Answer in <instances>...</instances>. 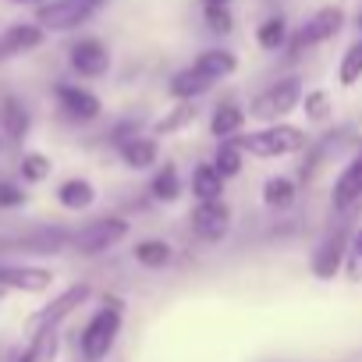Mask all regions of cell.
<instances>
[{
  "mask_svg": "<svg viewBox=\"0 0 362 362\" xmlns=\"http://www.w3.org/2000/svg\"><path fill=\"white\" fill-rule=\"evenodd\" d=\"M11 4H15V8H40L43 0H11Z\"/></svg>",
  "mask_w": 362,
  "mask_h": 362,
  "instance_id": "d590c367",
  "label": "cell"
},
{
  "mask_svg": "<svg viewBox=\"0 0 362 362\" xmlns=\"http://www.w3.org/2000/svg\"><path fill=\"white\" fill-rule=\"evenodd\" d=\"M43 40H47V33H43L36 22H11L4 33H0V64L40 50Z\"/></svg>",
  "mask_w": 362,
  "mask_h": 362,
  "instance_id": "2e32d148",
  "label": "cell"
},
{
  "mask_svg": "<svg viewBox=\"0 0 362 362\" xmlns=\"http://www.w3.org/2000/svg\"><path fill=\"white\" fill-rule=\"evenodd\" d=\"M57 344H61L57 330H40V334L29 337V348L15 362H54L57 358Z\"/></svg>",
  "mask_w": 362,
  "mask_h": 362,
  "instance_id": "1f68e13d",
  "label": "cell"
},
{
  "mask_svg": "<svg viewBox=\"0 0 362 362\" xmlns=\"http://www.w3.org/2000/svg\"><path fill=\"white\" fill-rule=\"evenodd\" d=\"M110 64H114V54H110V47L100 36H78L68 47V68L78 78H86V82L107 78L110 75Z\"/></svg>",
  "mask_w": 362,
  "mask_h": 362,
  "instance_id": "30bf717a",
  "label": "cell"
},
{
  "mask_svg": "<svg viewBox=\"0 0 362 362\" xmlns=\"http://www.w3.org/2000/svg\"><path fill=\"white\" fill-rule=\"evenodd\" d=\"M18 174H22L25 185H43V181H50V174H54V160L40 149H25L22 160H18Z\"/></svg>",
  "mask_w": 362,
  "mask_h": 362,
  "instance_id": "4dcf8cb0",
  "label": "cell"
},
{
  "mask_svg": "<svg viewBox=\"0 0 362 362\" xmlns=\"http://www.w3.org/2000/svg\"><path fill=\"white\" fill-rule=\"evenodd\" d=\"M355 22H358V33H362V8H358V15H355Z\"/></svg>",
  "mask_w": 362,
  "mask_h": 362,
  "instance_id": "f35d334b",
  "label": "cell"
},
{
  "mask_svg": "<svg viewBox=\"0 0 362 362\" xmlns=\"http://www.w3.org/2000/svg\"><path fill=\"white\" fill-rule=\"evenodd\" d=\"M298 110L305 114L309 124H327L334 117V96H330V89H305Z\"/></svg>",
  "mask_w": 362,
  "mask_h": 362,
  "instance_id": "f546056e",
  "label": "cell"
},
{
  "mask_svg": "<svg viewBox=\"0 0 362 362\" xmlns=\"http://www.w3.org/2000/svg\"><path fill=\"white\" fill-rule=\"evenodd\" d=\"M259 196H263L267 210H291L295 199H298V185H295V177H288V174H270L263 181Z\"/></svg>",
  "mask_w": 362,
  "mask_h": 362,
  "instance_id": "d4e9b609",
  "label": "cell"
},
{
  "mask_svg": "<svg viewBox=\"0 0 362 362\" xmlns=\"http://www.w3.org/2000/svg\"><path fill=\"white\" fill-rule=\"evenodd\" d=\"M128 231H132V224L124 217H117V214L96 217V221H89V224L71 231V252L82 256V259H96V256L117 249L128 238Z\"/></svg>",
  "mask_w": 362,
  "mask_h": 362,
  "instance_id": "5b68a950",
  "label": "cell"
},
{
  "mask_svg": "<svg viewBox=\"0 0 362 362\" xmlns=\"http://www.w3.org/2000/svg\"><path fill=\"white\" fill-rule=\"evenodd\" d=\"M358 203H362V149L344 160V167L337 170L334 185H330V206H334V214H348Z\"/></svg>",
  "mask_w": 362,
  "mask_h": 362,
  "instance_id": "9a60e30c",
  "label": "cell"
},
{
  "mask_svg": "<svg viewBox=\"0 0 362 362\" xmlns=\"http://www.w3.org/2000/svg\"><path fill=\"white\" fill-rule=\"evenodd\" d=\"M132 259H135L139 267H146V270H163V267H170L174 249H170V242H163V238H142V242H135Z\"/></svg>",
  "mask_w": 362,
  "mask_h": 362,
  "instance_id": "4316f807",
  "label": "cell"
},
{
  "mask_svg": "<svg viewBox=\"0 0 362 362\" xmlns=\"http://www.w3.org/2000/svg\"><path fill=\"white\" fill-rule=\"evenodd\" d=\"M110 146L121 156V163L135 174H146L160 163V139L153 132H142L135 121H124L110 132Z\"/></svg>",
  "mask_w": 362,
  "mask_h": 362,
  "instance_id": "277c9868",
  "label": "cell"
},
{
  "mask_svg": "<svg viewBox=\"0 0 362 362\" xmlns=\"http://www.w3.org/2000/svg\"><path fill=\"white\" fill-rule=\"evenodd\" d=\"M348 228H330L323 238H320V245L313 249V256H309V274L316 277V281H334L341 270H344V252H348Z\"/></svg>",
  "mask_w": 362,
  "mask_h": 362,
  "instance_id": "4fadbf2b",
  "label": "cell"
},
{
  "mask_svg": "<svg viewBox=\"0 0 362 362\" xmlns=\"http://www.w3.org/2000/svg\"><path fill=\"white\" fill-rule=\"evenodd\" d=\"M245 149V156L256 160H284V156H298L309 149V135L305 128L291 124V121H274V124H259L252 132L235 135Z\"/></svg>",
  "mask_w": 362,
  "mask_h": 362,
  "instance_id": "7a4b0ae2",
  "label": "cell"
},
{
  "mask_svg": "<svg viewBox=\"0 0 362 362\" xmlns=\"http://www.w3.org/2000/svg\"><path fill=\"white\" fill-rule=\"evenodd\" d=\"M149 196L163 206H174L181 196H185V181H181V170L174 160H163L153 167V177H149Z\"/></svg>",
  "mask_w": 362,
  "mask_h": 362,
  "instance_id": "ffe728a7",
  "label": "cell"
},
{
  "mask_svg": "<svg viewBox=\"0 0 362 362\" xmlns=\"http://www.w3.org/2000/svg\"><path fill=\"white\" fill-rule=\"evenodd\" d=\"M351 284H362V224L351 228L348 235V252H344V270H341Z\"/></svg>",
  "mask_w": 362,
  "mask_h": 362,
  "instance_id": "d6a6232c",
  "label": "cell"
},
{
  "mask_svg": "<svg viewBox=\"0 0 362 362\" xmlns=\"http://www.w3.org/2000/svg\"><path fill=\"white\" fill-rule=\"evenodd\" d=\"M245 124H249V110L245 107H238V103H217L214 110H210V135L214 139H235V135H242L245 132Z\"/></svg>",
  "mask_w": 362,
  "mask_h": 362,
  "instance_id": "603a6c76",
  "label": "cell"
},
{
  "mask_svg": "<svg viewBox=\"0 0 362 362\" xmlns=\"http://www.w3.org/2000/svg\"><path fill=\"white\" fill-rule=\"evenodd\" d=\"M192 68L217 86V82H228L231 75H238V54L228 47H206L192 57Z\"/></svg>",
  "mask_w": 362,
  "mask_h": 362,
  "instance_id": "ac0fdd59",
  "label": "cell"
},
{
  "mask_svg": "<svg viewBox=\"0 0 362 362\" xmlns=\"http://www.w3.org/2000/svg\"><path fill=\"white\" fill-rule=\"evenodd\" d=\"M29 128H33V114H29L25 100L15 93H4L0 96V135H4V142L22 146L29 139Z\"/></svg>",
  "mask_w": 362,
  "mask_h": 362,
  "instance_id": "e0dca14e",
  "label": "cell"
},
{
  "mask_svg": "<svg viewBox=\"0 0 362 362\" xmlns=\"http://www.w3.org/2000/svg\"><path fill=\"white\" fill-rule=\"evenodd\" d=\"M196 117H199L196 100H177L170 110H163V117H156V121L149 124V132H153L156 139H170V135L189 132V128L196 124Z\"/></svg>",
  "mask_w": 362,
  "mask_h": 362,
  "instance_id": "44dd1931",
  "label": "cell"
},
{
  "mask_svg": "<svg viewBox=\"0 0 362 362\" xmlns=\"http://www.w3.org/2000/svg\"><path fill=\"white\" fill-rule=\"evenodd\" d=\"M54 199L68 214H86V210L96 206L100 192H96V185H93L89 177H64L61 185H57V192H54Z\"/></svg>",
  "mask_w": 362,
  "mask_h": 362,
  "instance_id": "d6986e66",
  "label": "cell"
},
{
  "mask_svg": "<svg viewBox=\"0 0 362 362\" xmlns=\"http://www.w3.org/2000/svg\"><path fill=\"white\" fill-rule=\"evenodd\" d=\"M4 146H8V142H4V135H0V149H4Z\"/></svg>",
  "mask_w": 362,
  "mask_h": 362,
  "instance_id": "ab89813d",
  "label": "cell"
},
{
  "mask_svg": "<svg viewBox=\"0 0 362 362\" xmlns=\"http://www.w3.org/2000/svg\"><path fill=\"white\" fill-rule=\"evenodd\" d=\"M71 249V231L54 228V224H40L25 235L15 238H0V252H33V256H57Z\"/></svg>",
  "mask_w": 362,
  "mask_h": 362,
  "instance_id": "7c38bea8",
  "label": "cell"
},
{
  "mask_svg": "<svg viewBox=\"0 0 362 362\" xmlns=\"http://www.w3.org/2000/svg\"><path fill=\"white\" fill-rule=\"evenodd\" d=\"M29 206V192L15 181H0V210H22Z\"/></svg>",
  "mask_w": 362,
  "mask_h": 362,
  "instance_id": "e575fe53",
  "label": "cell"
},
{
  "mask_svg": "<svg viewBox=\"0 0 362 362\" xmlns=\"http://www.w3.org/2000/svg\"><path fill=\"white\" fill-rule=\"evenodd\" d=\"M210 89H214V82L203 78L192 64L177 68V71L167 78V93H170V100H199V96H206Z\"/></svg>",
  "mask_w": 362,
  "mask_h": 362,
  "instance_id": "cb8c5ba5",
  "label": "cell"
},
{
  "mask_svg": "<svg viewBox=\"0 0 362 362\" xmlns=\"http://www.w3.org/2000/svg\"><path fill=\"white\" fill-rule=\"evenodd\" d=\"M93 298V284L89 281H78V284H68L61 295H54L43 309H36L33 316H29V323H25V334L33 337V334H40V330H57L75 309H82L86 302Z\"/></svg>",
  "mask_w": 362,
  "mask_h": 362,
  "instance_id": "52a82bcc",
  "label": "cell"
},
{
  "mask_svg": "<svg viewBox=\"0 0 362 362\" xmlns=\"http://www.w3.org/2000/svg\"><path fill=\"white\" fill-rule=\"evenodd\" d=\"M224 185H228V181L214 167V160H199L192 167V174H189V192H192L196 203H203V199H224Z\"/></svg>",
  "mask_w": 362,
  "mask_h": 362,
  "instance_id": "7402d4cb",
  "label": "cell"
},
{
  "mask_svg": "<svg viewBox=\"0 0 362 362\" xmlns=\"http://www.w3.org/2000/svg\"><path fill=\"white\" fill-rule=\"evenodd\" d=\"M124 327V302L117 295H103V302L93 309V316L82 323L78 330V355L82 362H103Z\"/></svg>",
  "mask_w": 362,
  "mask_h": 362,
  "instance_id": "6da1fadb",
  "label": "cell"
},
{
  "mask_svg": "<svg viewBox=\"0 0 362 362\" xmlns=\"http://www.w3.org/2000/svg\"><path fill=\"white\" fill-rule=\"evenodd\" d=\"M344 22H348V15H344L341 4H323V8H316V11H313V15L291 33V40H288V54L298 57V54H305V50H313V47L330 43V40L344 29Z\"/></svg>",
  "mask_w": 362,
  "mask_h": 362,
  "instance_id": "8992f818",
  "label": "cell"
},
{
  "mask_svg": "<svg viewBox=\"0 0 362 362\" xmlns=\"http://www.w3.org/2000/svg\"><path fill=\"white\" fill-rule=\"evenodd\" d=\"M203 22H206V29L217 33V36H231V33H235V11H231V4L203 8Z\"/></svg>",
  "mask_w": 362,
  "mask_h": 362,
  "instance_id": "836d02e7",
  "label": "cell"
},
{
  "mask_svg": "<svg viewBox=\"0 0 362 362\" xmlns=\"http://www.w3.org/2000/svg\"><path fill=\"white\" fill-rule=\"evenodd\" d=\"M96 8L82 4V0H43L40 8H33V22L50 36V33H75L89 25Z\"/></svg>",
  "mask_w": 362,
  "mask_h": 362,
  "instance_id": "ba28073f",
  "label": "cell"
},
{
  "mask_svg": "<svg viewBox=\"0 0 362 362\" xmlns=\"http://www.w3.org/2000/svg\"><path fill=\"white\" fill-rule=\"evenodd\" d=\"M54 284V270L50 267H36V263H8L0 259V291H22V295H43Z\"/></svg>",
  "mask_w": 362,
  "mask_h": 362,
  "instance_id": "5bb4252c",
  "label": "cell"
},
{
  "mask_svg": "<svg viewBox=\"0 0 362 362\" xmlns=\"http://www.w3.org/2000/svg\"><path fill=\"white\" fill-rule=\"evenodd\" d=\"M362 82V33L344 47L341 61H337V86L341 89H355Z\"/></svg>",
  "mask_w": 362,
  "mask_h": 362,
  "instance_id": "f1b7e54d",
  "label": "cell"
},
{
  "mask_svg": "<svg viewBox=\"0 0 362 362\" xmlns=\"http://www.w3.org/2000/svg\"><path fill=\"white\" fill-rule=\"evenodd\" d=\"M203 8H214V4H231V0H199Z\"/></svg>",
  "mask_w": 362,
  "mask_h": 362,
  "instance_id": "8d00e7d4",
  "label": "cell"
},
{
  "mask_svg": "<svg viewBox=\"0 0 362 362\" xmlns=\"http://www.w3.org/2000/svg\"><path fill=\"white\" fill-rule=\"evenodd\" d=\"M82 4H89V8H96V11H100V8L107 4V0H82Z\"/></svg>",
  "mask_w": 362,
  "mask_h": 362,
  "instance_id": "74e56055",
  "label": "cell"
},
{
  "mask_svg": "<svg viewBox=\"0 0 362 362\" xmlns=\"http://www.w3.org/2000/svg\"><path fill=\"white\" fill-rule=\"evenodd\" d=\"M302 93H305L302 78H298V75H284V78L270 82L267 89H259V93L249 100V107H245V110H249V117H252V121H259V124L288 121V117L298 110Z\"/></svg>",
  "mask_w": 362,
  "mask_h": 362,
  "instance_id": "3957f363",
  "label": "cell"
},
{
  "mask_svg": "<svg viewBox=\"0 0 362 362\" xmlns=\"http://www.w3.org/2000/svg\"><path fill=\"white\" fill-rule=\"evenodd\" d=\"M214 167L224 174V181L238 177L245 170V149L238 139H217V149H214Z\"/></svg>",
  "mask_w": 362,
  "mask_h": 362,
  "instance_id": "83f0119b",
  "label": "cell"
},
{
  "mask_svg": "<svg viewBox=\"0 0 362 362\" xmlns=\"http://www.w3.org/2000/svg\"><path fill=\"white\" fill-rule=\"evenodd\" d=\"M288 40H291V25H288L284 15H270V18H263V22L256 25V43H259V50H267V54L288 50Z\"/></svg>",
  "mask_w": 362,
  "mask_h": 362,
  "instance_id": "484cf974",
  "label": "cell"
},
{
  "mask_svg": "<svg viewBox=\"0 0 362 362\" xmlns=\"http://www.w3.org/2000/svg\"><path fill=\"white\" fill-rule=\"evenodd\" d=\"M231 224H235V214L224 199H203L189 210V228L206 245H221L231 235Z\"/></svg>",
  "mask_w": 362,
  "mask_h": 362,
  "instance_id": "8fae6325",
  "label": "cell"
},
{
  "mask_svg": "<svg viewBox=\"0 0 362 362\" xmlns=\"http://www.w3.org/2000/svg\"><path fill=\"white\" fill-rule=\"evenodd\" d=\"M61 117L75 121V124H93L103 117V100L89 89V86H78V82H54L50 89Z\"/></svg>",
  "mask_w": 362,
  "mask_h": 362,
  "instance_id": "9c48e42d",
  "label": "cell"
}]
</instances>
